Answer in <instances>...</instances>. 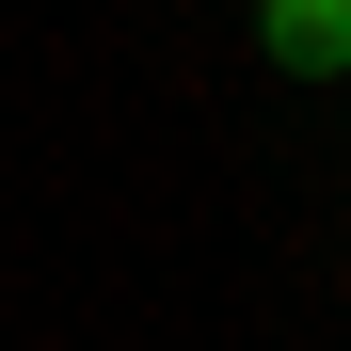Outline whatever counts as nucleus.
<instances>
[{
    "label": "nucleus",
    "mask_w": 351,
    "mask_h": 351,
    "mask_svg": "<svg viewBox=\"0 0 351 351\" xmlns=\"http://www.w3.org/2000/svg\"><path fill=\"white\" fill-rule=\"evenodd\" d=\"M256 48H271L287 80H335L351 64V0H256Z\"/></svg>",
    "instance_id": "f257e3e1"
}]
</instances>
